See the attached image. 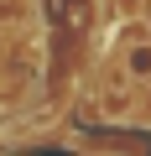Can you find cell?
I'll use <instances>...</instances> for the list:
<instances>
[{
	"mask_svg": "<svg viewBox=\"0 0 151 156\" xmlns=\"http://www.w3.org/2000/svg\"><path fill=\"white\" fill-rule=\"evenodd\" d=\"M120 73L130 78L135 89L151 83V31H146V26H141L130 42H120Z\"/></svg>",
	"mask_w": 151,
	"mask_h": 156,
	"instance_id": "6da1fadb",
	"label": "cell"
}]
</instances>
